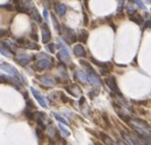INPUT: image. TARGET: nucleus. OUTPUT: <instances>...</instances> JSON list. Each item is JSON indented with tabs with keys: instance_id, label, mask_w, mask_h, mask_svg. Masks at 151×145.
Returning a JSON list of instances; mask_svg holds the SVG:
<instances>
[{
	"instance_id": "f257e3e1",
	"label": "nucleus",
	"mask_w": 151,
	"mask_h": 145,
	"mask_svg": "<svg viewBox=\"0 0 151 145\" xmlns=\"http://www.w3.org/2000/svg\"><path fill=\"white\" fill-rule=\"evenodd\" d=\"M131 127L134 129L136 134L144 140L149 142L150 141V126L146 121L140 119L131 120Z\"/></svg>"
},
{
	"instance_id": "f03ea898",
	"label": "nucleus",
	"mask_w": 151,
	"mask_h": 145,
	"mask_svg": "<svg viewBox=\"0 0 151 145\" xmlns=\"http://www.w3.org/2000/svg\"><path fill=\"white\" fill-rule=\"evenodd\" d=\"M0 69L3 70L5 73H7L12 78L17 79V81H19V83H22V84L24 83V78L19 75V71H17L14 66H12V64L6 63V62H2V63H0Z\"/></svg>"
},
{
	"instance_id": "7ed1b4c3",
	"label": "nucleus",
	"mask_w": 151,
	"mask_h": 145,
	"mask_svg": "<svg viewBox=\"0 0 151 145\" xmlns=\"http://www.w3.org/2000/svg\"><path fill=\"white\" fill-rule=\"evenodd\" d=\"M58 47L60 49V52L57 53V58H58L59 62H63V63H68L70 61V53H68V49L65 47V44L63 43L61 40H59L58 42Z\"/></svg>"
},
{
	"instance_id": "20e7f679",
	"label": "nucleus",
	"mask_w": 151,
	"mask_h": 145,
	"mask_svg": "<svg viewBox=\"0 0 151 145\" xmlns=\"http://www.w3.org/2000/svg\"><path fill=\"white\" fill-rule=\"evenodd\" d=\"M105 83H106V85H107L108 88H109L110 90L114 93V94H116L119 97H124L123 93L119 91V86H117V84H116V79H115L113 76H110V77L106 78Z\"/></svg>"
},
{
	"instance_id": "39448f33",
	"label": "nucleus",
	"mask_w": 151,
	"mask_h": 145,
	"mask_svg": "<svg viewBox=\"0 0 151 145\" xmlns=\"http://www.w3.org/2000/svg\"><path fill=\"white\" fill-rule=\"evenodd\" d=\"M53 64V59L50 58L49 56L45 57V58H41L39 61L37 62V64H35L34 68L38 71H44V70H49L52 68Z\"/></svg>"
},
{
	"instance_id": "423d86ee",
	"label": "nucleus",
	"mask_w": 151,
	"mask_h": 145,
	"mask_svg": "<svg viewBox=\"0 0 151 145\" xmlns=\"http://www.w3.org/2000/svg\"><path fill=\"white\" fill-rule=\"evenodd\" d=\"M14 61L19 64H21L22 66H26L32 61V55H28L25 54V53H17Z\"/></svg>"
},
{
	"instance_id": "0eeeda50",
	"label": "nucleus",
	"mask_w": 151,
	"mask_h": 145,
	"mask_svg": "<svg viewBox=\"0 0 151 145\" xmlns=\"http://www.w3.org/2000/svg\"><path fill=\"white\" fill-rule=\"evenodd\" d=\"M41 30H42V42L44 44H47L51 40V32L49 30V27L46 23L41 24Z\"/></svg>"
},
{
	"instance_id": "6e6552de",
	"label": "nucleus",
	"mask_w": 151,
	"mask_h": 145,
	"mask_svg": "<svg viewBox=\"0 0 151 145\" xmlns=\"http://www.w3.org/2000/svg\"><path fill=\"white\" fill-rule=\"evenodd\" d=\"M73 50H74L76 56L80 57V58H81V57L82 58H85V57L87 56V52H86L85 48H84V46L82 45V44H77V45H75Z\"/></svg>"
},
{
	"instance_id": "1a4fd4ad",
	"label": "nucleus",
	"mask_w": 151,
	"mask_h": 145,
	"mask_svg": "<svg viewBox=\"0 0 151 145\" xmlns=\"http://www.w3.org/2000/svg\"><path fill=\"white\" fill-rule=\"evenodd\" d=\"M64 32H65V38L66 40H68V43H74V42L78 41L77 40V35H76L75 31L68 27H64Z\"/></svg>"
},
{
	"instance_id": "9d476101",
	"label": "nucleus",
	"mask_w": 151,
	"mask_h": 145,
	"mask_svg": "<svg viewBox=\"0 0 151 145\" xmlns=\"http://www.w3.org/2000/svg\"><path fill=\"white\" fill-rule=\"evenodd\" d=\"M38 79L40 80V82H41L45 87H53L55 84H56V82L54 81V79L49 77V76H40Z\"/></svg>"
},
{
	"instance_id": "9b49d317",
	"label": "nucleus",
	"mask_w": 151,
	"mask_h": 145,
	"mask_svg": "<svg viewBox=\"0 0 151 145\" xmlns=\"http://www.w3.org/2000/svg\"><path fill=\"white\" fill-rule=\"evenodd\" d=\"M87 81L93 86H97L100 87L102 85V82L100 80V78L97 75H92V74H87Z\"/></svg>"
},
{
	"instance_id": "f8f14e48",
	"label": "nucleus",
	"mask_w": 151,
	"mask_h": 145,
	"mask_svg": "<svg viewBox=\"0 0 151 145\" xmlns=\"http://www.w3.org/2000/svg\"><path fill=\"white\" fill-rule=\"evenodd\" d=\"M31 91H32V93H33V96H34L35 98H36V100L38 101V103L40 104V105L42 106V107H44L45 108L46 107V101L44 100V98H43V96H42L41 94H40L39 92L36 90L35 88H31Z\"/></svg>"
},
{
	"instance_id": "ddd939ff",
	"label": "nucleus",
	"mask_w": 151,
	"mask_h": 145,
	"mask_svg": "<svg viewBox=\"0 0 151 145\" xmlns=\"http://www.w3.org/2000/svg\"><path fill=\"white\" fill-rule=\"evenodd\" d=\"M29 14H31V17H32L33 19L37 22V23L42 24V17H41V14L39 13V12H38L37 8L35 7V5L33 6L30 10H29Z\"/></svg>"
},
{
	"instance_id": "4468645a",
	"label": "nucleus",
	"mask_w": 151,
	"mask_h": 145,
	"mask_svg": "<svg viewBox=\"0 0 151 145\" xmlns=\"http://www.w3.org/2000/svg\"><path fill=\"white\" fill-rule=\"evenodd\" d=\"M54 9H55V12L60 15V17H63V15L65 14L66 9H68V8H66L65 4H63V3H55L54 4Z\"/></svg>"
},
{
	"instance_id": "2eb2a0df",
	"label": "nucleus",
	"mask_w": 151,
	"mask_h": 145,
	"mask_svg": "<svg viewBox=\"0 0 151 145\" xmlns=\"http://www.w3.org/2000/svg\"><path fill=\"white\" fill-rule=\"evenodd\" d=\"M89 38V32L87 30H81L79 33V36H77V40L82 42L83 44L87 43V40Z\"/></svg>"
},
{
	"instance_id": "dca6fc26",
	"label": "nucleus",
	"mask_w": 151,
	"mask_h": 145,
	"mask_svg": "<svg viewBox=\"0 0 151 145\" xmlns=\"http://www.w3.org/2000/svg\"><path fill=\"white\" fill-rule=\"evenodd\" d=\"M51 19H52V23H53V27H54V29L57 31V33H58L59 35L63 34V31H61V25L59 24L58 19H56V17H55V14L53 12H51Z\"/></svg>"
},
{
	"instance_id": "f3484780",
	"label": "nucleus",
	"mask_w": 151,
	"mask_h": 145,
	"mask_svg": "<svg viewBox=\"0 0 151 145\" xmlns=\"http://www.w3.org/2000/svg\"><path fill=\"white\" fill-rule=\"evenodd\" d=\"M130 21L134 22L135 24L139 25V26H141L142 24H143V17H142V15H140L138 12H135L134 14L130 15Z\"/></svg>"
},
{
	"instance_id": "a211bd4d",
	"label": "nucleus",
	"mask_w": 151,
	"mask_h": 145,
	"mask_svg": "<svg viewBox=\"0 0 151 145\" xmlns=\"http://www.w3.org/2000/svg\"><path fill=\"white\" fill-rule=\"evenodd\" d=\"M99 136H100V138L102 139V141L105 143V145H114V142L112 141V139L109 137L108 135H106L105 133L103 132H99Z\"/></svg>"
},
{
	"instance_id": "6ab92c4d",
	"label": "nucleus",
	"mask_w": 151,
	"mask_h": 145,
	"mask_svg": "<svg viewBox=\"0 0 151 145\" xmlns=\"http://www.w3.org/2000/svg\"><path fill=\"white\" fill-rule=\"evenodd\" d=\"M90 59H91V61L93 62L94 64H96L97 66H99V68H110L111 66V64H110V62H101V61H97V59H95L93 56H91L90 57Z\"/></svg>"
},
{
	"instance_id": "aec40b11",
	"label": "nucleus",
	"mask_w": 151,
	"mask_h": 145,
	"mask_svg": "<svg viewBox=\"0 0 151 145\" xmlns=\"http://www.w3.org/2000/svg\"><path fill=\"white\" fill-rule=\"evenodd\" d=\"M30 37H31V39L33 40V42H38V40H39L37 28H36V26H35V24H32V31H31Z\"/></svg>"
},
{
	"instance_id": "412c9836",
	"label": "nucleus",
	"mask_w": 151,
	"mask_h": 145,
	"mask_svg": "<svg viewBox=\"0 0 151 145\" xmlns=\"http://www.w3.org/2000/svg\"><path fill=\"white\" fill-rule=\"evenodd\" d=\"M27 49H32V50H39L40 49V46L38 45V44L36 43V42H33V41H29L27 42L26 44V47Z\"/></svg>"
},
{
	"instance_id": "4be33fe9",
	"label": "nucleus",
	"mask_w": 151,
	"mask_h": 145,
	"mask_svg": "<svg viewBox=\"0 0 151 145\" xmlns=\"http://www.w3.org/2000/svg\"><path fill=\"white\" fill-rule=\"evenodd\" d=\"M52 115H53V117L55 118V119L57 120V122H59L60 124H64V125H66V126H68V122L66 121L65 119H64L63 117H61L59 113H52Z\"/></svg>"
},
{
	"instance_id": "5701e85b",
	"label": "nucleus",
	"mask_w": 151,
	"mask_h": 145,
	"mask_svg": "<svg viewBox=\"0 0 151 145\" xmlns=\"http://www.w3.org/2000/svg\"><path fill=\"white\" fill-rule=\"evenodd\" d=\"M34 113H33V109H30L28 107H26V109L24 110V115H25L27 119L30 120V121H33V120H34Z\"/></svg>"
},
{
	"instance_id": "b1692460",
	"label": "nucleus",
	"mask_w": 151,
	"mask_h": 145,
	"mask_svg": "<svg viewBox=\"0 0 151 145\" xmlns=\"http://www.w3.org/2000/svg\"><path fill=\"white\" fill-rule=\"evenodd\" d=\"M76 77H77V80L80 79L81 82H87V74H86L84 71H79L77 74H76Z\"/></svg>"
},
{
	"instance_id": "393cba45",
	"label": "nucleus",
	"mask_w": 151,
	"mask_h": 145,
	"mask_svg": "<svg viewBox=\"0 0 151 145\" xmlns=\"http://www.w3.org/2000/svg\"><path fill=\"white\" fill-rule=\"evenodd\" d=\"M119 119H121L123 122H125L126 124H129V123H130V121H131V117H130V115H125V113H119Z\"/></svg>"
},
{
	"instance_id": "a878e982",
	"label": "nucleus",
	"mask_w": 151,
	"mask_h": 145,
	"mask_svg": "<svg viewBox=\"0 0 151 145\" xmlns=\"http://www.w3.org/2000/svg\"><path fill=\"white\" fill-rule=\"evenodd\" d=\"M46 49H47V51L49 53H55V51H56V45L54 43H50L46 46Z\"/></svg>"
},
{
	"instance_id": "bb28decb",
	"label": "nucleus",
	"mask_w": 151,
	"mask_h": 145,
	"mask_svg": "<svg viewBox=\"0 0 151 145\" xmlns=\"http://www.w3.org/2000/svg\"><path fill=\"white\" fill-rule=\"evenodd\" d=\"M58 127H59V129H60L61 132H63V133L64 134V135L66 136V137H68V136H70V132L68 130V129L65 128V127L63 126V125H61V124H59V125H58Z\"/></svg>"
},
{
	"instance_id": "cd10ccee",
	"label": "nucleus",
	"mask_w": 151,
	"mask_h": 145,
	"mask_svg": "<svg viewBox=\"0 0 151 145\" xmlns=\"http://www.w3.org/2000/svg\"><path fill=\"white\" fill-rule=\"evenodd\" d=\"M125 6V0H119V5H117V13H121Z\"/></svg>"
},
{
	"instance_id": "c85d7f7f",
	"label": "nucleus",
	"mask_w": 151,
	"mask_h": 145,
	"mask_svg": "<svg viewBox=\"0 0 151 145\" xmlns=\"http://www.w3.org/2000/svg\"><path fill=\"white\" fill-rule=\"evenodd\" d=\"M6 36H12V33L9 30H0V38H3Z\"/></svg>"
},
{
	"instance_id": "c756f323",
	"label": "nucleus",
	"mask_w": 151,
	"mask_h": 145,
	"mask_svg": "<svg viewBox=\"0 0 151 145\" xmlns=\"http://www.w3.org/2000/svg\"><path fill=\"white\" fill-rule=\"evenodd\" d=\"M98 94H99V91H98V90H96V89H94V90L90 91L88 95H89V97H90L91 99H94V98L96 97Z\"/></svg>"
},
{
	"instance_id": "7c9ffc66",
	"label": "nucleus",
	"mask_w": 151,
	"mask_h": 145,
	"mask_svg": "<svg viewBox=\"0 0 151 145\" xmlns=\"http://www.w3.org/2000/svg\"><path fill=\"white\" fill-rule=\"evenodd\" d=\"M127 12H128V14H129V17H130V15L134 14L135 12H137V10L135 9L132 5H128V7H127Z\"/></svg>"
},
{
	"instance_id": "2f4dec72",
	"label": "nucleus",
	"mask_w": 151,
	"mask_h": 145,
	"mask_svg": "<svg viewBox=\"0 0 151 145\" xmlns=\"http://www.w3.org/2000/svg\"><path fill=\"white\" fill-rule=\"evenodd\" d=\"M132 1H134L135 3L137 4V5H139V7H140V8H142V9H144V10L146 9L145 5H144V3L141 1V0H132Z\"/></svg>"
},
{
	"instance_id": "473e14b6",
	"label": "nucleus",
	"mask_w": 151,
	"mask_h": 145,
	"mask_svg": "<svg viewBox=\"0 0 151 145\" xmlns=\"http://www.w3.org/2000/svg\"><path fill=\"white\" fill-rule=\"evenodd\" d=\"M60 96H61V97H60V98H61V101H63V103H68V102H70V101H72V100H70L68 96H65V95H64L63 93H61Z\"/></svg>"
},
{
	"instance_id": "72a5a7b5",
	"label": "nucleus",
	"mask_w": 151,
	"mask_h": 145,
	"mask_svg": "<svg viewBox=\"0 0 151 145\" xmlns=\"http://www.w3.org/2000/svg\"><path fill=\"white\" fill-rule=\"evenodd\" d=\"M26 104H27V107H28V108H30V109L35 108V105H34V103H33V101H32V100H30V99H27Z\"/></svg>"
},
{
	"instance_id": "f704fd0d",
	"label": "nucleus",
	"mask_w": 151,
	"mask_h": 145,
	"mask_svg": "<svg viewBox=\"0 0 151 145\" xmlns=\"http://www.w3.org/2000/svg\"><path fill=\"white\" fill-rule=\"evenodd\" d=\"M83 15H84V25L85 26H88L89 24H90V22H89V17H88V14L86 13L85 12H84V13H83Z\"/></svg>"
},
{
	"instance_id": "c9c22d12",
	"label": "nucleus",
	"mask_w": 151,
	"mask_h": 145,
	"mask_svg": "<svg viewBox=\"0 0 151 145\" xmlns=\"http://www.w3.org/2000/svg\"><path fill=\"white\" fill-rule=\"evenodd\" d=\"M0 8H4V9H7V10H12V6L10 4H1L0 5Z\"/></svg>"
},
{
	"instance_id": "e433bc0d",
	"label": "nucleus",
	"mask_w": 151,
	"mask_h": 145,
	"mask_svg": "<svg viewBox=\"0 0 151 145\" xmlns=\"http://www.w3.org/2000/svg\"><path fill=\"white\" fill-rule=\"evenodd\" d=\"M133 103H136V104H142V105H145L147 104V100H140V101H136V100H131Z\"/></svg>"
},
{
	"instance_id": "4c0bfd02",
	"label": "nucleus",
	"mask_w": 151,
	"mask_h": 145,
	"mask_svg": "<svg viewBox=\"0 0 151 145\" xmlns=\"http://www.w3.org/2000/svg\"><path fill=\"white\" fill-rule=\"evenodd\" d=\"M100 73H101V75H107V74L109 73V69L108 68H101Z\"/></svg>"
},
{
	"instance_id": "58836bf2",
	"label": "nucleus",
	"mask_w": 151,
	"mask_h": 145,
	"mask_svg": "<svg viewBox=\"0 0 151 145\" xmlns=\"http://www.w3.org/2000/svg\"><path fill=\"white\" fill-rule=\"evenodd\" d=\"M36 134H37L38 137H39V139H43V134H42V131L40 130L39 128L36 129Z\"/></svg>"
},
{
	"instance_id": "ea45409f",
	"label": "nucleus",
	"mask_w": 151,
	"mask_h": 145,
	"mask_svg": "<svg viewBox=\"0 0 151 145\" xmlns=\"http://www.w3.org/2000/svg\"><path fill=\"white\" fill-rule=\"evenodd\" d=\"M102 118H103V120H104V121H105L106 123H107L108 127H109V126H110V123H109V120H108L107 115H106V113H102Z\"/></svg>"
},
{
	"instance_id": "a19ab883",
	"label": "nucleus",
	"mask_w": 151,
	"mask_h": 145,
	"mask_svg": "<svg viewBox=\"0 0 151 145\" xmlns=\"http://www.w3.org/2000/svg\"><path fill=\"white\" fill-rule=\"evenodd\" d=\"M43 15H44V19H45V21L47 22L48 21V12H47V9L43 10Z\"/></svg>"
},
{
	"instance_id": "79ce46f5",
	"label": "nucleus",
	"mask_w": 151,
	"mask_h": 145,
	"mask_svg": "<svg viewBox=\"0 0 151 145\" xmlns=\"http://www.w3.org/2000/svg\"><path fill=\"white\" fill-rule=\"evenodd\" d=\"M85 101H86L85 97H83V96H82V98H81V99H80V105H81V107L84 105V104H85Z\"/></svg>"
},
{
	"instance_id": "37998d69",
	"label": "nucleus",
	"mask_w": 151,
	"mask_h": 145,
	"mask_svg": "<svg viewBox=\"0 0 151 145\" xmlns=\"http://www.w3.org/2000/svg\"><path fill=\"white\" fill-rule=\"evenodd\" d=\"M145 24H146V25H145V28H146V29H147V28L149 29V28H150V19H148V21L146 22Z\"/></svg>"
},
{
	"instance_id": "c03bdc74",
	"label": "nucleus",
	"mask_w": 151,
	"mask_h": 145,
	"mask_svg": "<svg viewBox=\"0 0 151 145\" xmlns=\"http://www.w3.org/2000/svg\"><path fill=\"white\" fill-rule=\"evenodd\" d=\"M117 145H128V144H126L125 142H123L122 140H117Z\"/></svg>"
},
{
	"instance_id": "a18cd8bd",
	"label": "nucleus",
	"mask_w": 151,
	"mask_h": 145,
	"mask_svg": "<svg viewBox=\"0 0 151 145\" xmlns=\"http://www.w3.org/2000/svg\"><path fill=\"white\" fill-rule=\"evenodd\" d=\"M84 3H85V6L87 9H89V3H88V0H84Z\"/></svg>"
}]
</instances>
